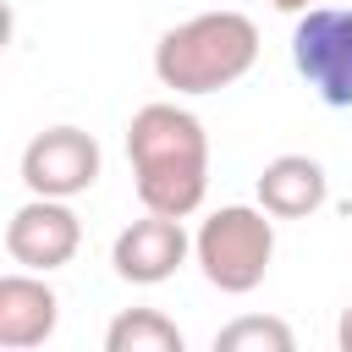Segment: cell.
<instances>
[{"label": "cell", "mask_w": 352, "mask_h": 352, "mask_svg": "<svg viewBox=\"0 0 352 352\" xmlns=\"http://www.w3.org/2000/svg\"><path fill=\"white\" fill-rule=\"evenodd\" d=\"M192 258L204 270V280L226 297H248L264 275H270V258H275V214L258 204H226L214 209L198 236H192Z\"/></svg>", "instance_id": "3"}, {"label": "cell", "mask_w": 352, "mask_h": 352, "mask_svg": "<svg viewBox=\"0 0 352 352\" xmlns=\"http://www.w3.org/2000/svg\"><path fill=\"white\" fill-rule=\"evenodd\" d=\"M77 248H82V220H77V209H72L66 198H38V192H33V198H28L22 209H11V220H6V253H11V264H22V270L50 275V270L72 264Z\"/></svg>", "instance_id": "6"}, {"label": "cell", "mask_w": 352, "mask_h": 352, "mask_svg": "<svg viewBox=\"0 0 352 352\" xmlns=\"http://www.w3.org/2000/svg\"><path fill=\"white\" fill-rule=\"evenodd\" d=\"M330 198V176L314 154H275L258 170V204L275 220H308L314 209H324Z\"/></svg>", "instance_id": "9"}, {"label": "cell", "mask_w": 352, "mask_h": 352, "mask_svg": "<svg viewBox=\"0 0 352 352\" xmlns=\"http://www.w3.org/2000/svg\"><path fill=\"white\" fill-rule=\"evenodd\" d=\"M292 66L330 110H352V0L308 6L297 16Z\"/></svg>", "instance_id": "4"}, {"label": "cell", "mask_w": 352, "mask_h": 352, "mask_svg": "<svg viewBox=\"0 0 352 352\" xmlns=\"http://www.w3.org/2000/svg\"><path fill=\"white\" fill-rule=\"evenodd\" d=\"M187 253H192V236L182 231V220L148 209L143 220L121 226V236L110 248V264H116V275L126 286H160L187 264Z\"/></svg>", "instance_id": "7"}, {"label": "cell", "mask_w": 352, "mask_h": 352, "mask_svg": "<svg viewBox=\"0 0 352 352\" xmlns=\"http://www.w3.org/2000/svg\"><path fill=\"white\" fill-rule=\"evenodd\" d=\"M182 330L176 319H165L160 308H126L110 319L104 330V352H182Z\"/></svg>", "instance_id": "10"}, {"label": "cell", "mask_w": 352, "mask_h": 352, "mask_svg": "<svg viewBox=\"0 0 352 352\" xmlns=\"http://www.w3.org/2000/svg\"><path fill=\"white\" fill-rule=\"evenodd\" d=\"M126 160L143 209L187 220L209 192V132L192 110L154 99L126 126Z\"/></svg>", "instance_id": "1"}, {"label": "cell", "mask_w": 352, "mask_h": 352, "mask_svg": "<svg viewBox=\"0 0 352 352\" xmlns=\"http://www.w3.org/2000/svg\"><path fill=\"white\" fill-rule=\"evenodd\" d=\"M292 346H297L292 324L270 314H242L226 330H214V352H292Z\"/></svg>", "instance_id": "11"}, {"label": "cell", "mask_w": 352, "mask_h": 352, "mask_svg": "<svg viewBox=\"0 0 352 352\" xmlns=\"http://www.w3.org/2000/svg\"><path fill=\"white\" fill-rule=\"evenodd\" d=\"M270 6H275V11H297V16H302L308 6H336V0H270Z\"/></svg>", "instance_id": "13"}, {"label": "cell", "mask_w": 352, "mask_h": 352, "mask_svg": "<svg viewBox=\"0 0 352 352\" xmlns=\"http://www.w3.org/2000/svg\"><path fill=\"white\" fill-rule=\"evenodd\" d=\"M99 143L82 126H44L28 148H22V187L38 198H77L99 182Z\"/></svg>", "instance_id": "5"}, {"label": "cell", "mask_w": 352, "mask_h": 352, "mask_svg": "<svg viewBox=\"0 0 352 352\" xmlns=\"http://www.w3.org/2000/svg\"><path fill=\"white\" fill-rule=\"evenodd\" d=\"M336 346H341V352H352V302L341 308V324H336Z\"/></svg>", "instance_id": "12"}, {"label": "cell", "mask_w": 352, "mask_h": 352, "mask_svg": "<svg viewBox=\"0 0 352 352\" xmlns=\"http://www.w3.org/2000/svg\"><path fill=\"white\" fill-rule=\"evenodd\" d=\"M258 60V28L242 11H204L154 44V77L176 94H220Z\"/></svg>", "instance_id": "2"}, {"label": "cell", "mask_w": 352, "mask_h": 352, "mask_svg": "<svg viewBox=\"0 0 352 352\" xmlns=\"http://www.w3.org/2000/svg\"><path fill=\"white\" fill-rule=\"evenodd\" d=\"M55 319H60V297L50 292V280H38V270H11L0 280V346L6 352L44 346L55 336Z\"/></svg>", "instance_id": "8"}]
</instances>
